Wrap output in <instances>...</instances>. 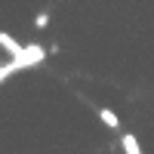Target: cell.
Wrapping results in <instances>:
<instances>
[{"label":"cell","mask_w":154,"mask_h":154,"mask_svg":"<svg viewBox=\"0 0 154 154\" xmlns=\"http://www.w3.org/2000/svg\"><path fill=\"white\" fill-rule=\"evenodd\" d=\"M0 49H3L6 56H12V59H19L22 53H25V43H19L12 34H6V31H0Z\"/></svg>","instance_id":"obj_1"},{"label":"cell","mask_w":154,"mask_h":154,"mask_svg":"<svg viewBox=\"0 0 154 154\" xmlns=\"http://www.w3.org/2000/svg\"><path fill=\"white\" fill-rule=\"evenodd\" d=\"M120 148H123V154H145V151H142V145H139V139H136L133 133H123Z\"/></svg>","instance_id":"obj_2"},{"label":"cell","mask_w":154,"mask_h":154,"mask_svg":"<svg viewBox=\"0 0 154 154\" xmlns=\"http://www.w3.org/2000/svg\"><path fill=\"white\" fill-rule=\"evenodd\" d=\"M99 120L105 123L108 130H120V117H117L111 108H99Z\"/></svg>","instance_id":"obj_3"},{"label":"cell","mask_w":154,"mask_h":154,"mask_svg":"<svg viewBox=\"0 0 154 154\" xmlns=\"http://www.w3.org/2000/svg\"><path fill=\"white\" fill-rule=\"evenodd\" d=\"M34 25H37V28H46V25H49V12H37V16H34Z\"/></svg>","instance_id":"obj_4"}]
</instances>
